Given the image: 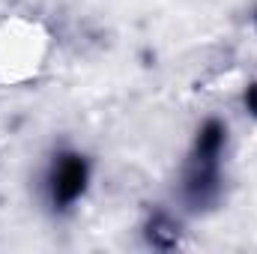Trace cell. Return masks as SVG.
Returning <instances> with one entry per match:
<instances>
[{"mask_svg": "<svg viewBox=\"0 0 257 254\" xmlns=\"http://www.w3.org/2000/svg\"><path fill=\"white\" fill-rule=\"evenodd\" d=\"M87 183V165L84 159L78 156H63L60 165L54 168V177H51V189H54V200L57 203H72Z\"/></svg>", "mask_w": 257, "mask_h": 254, "instance_id": "6da1fadb", "label": "cell"}, {"mask_svg": "<svg viewBox=\"0 0 257 254\" xmlns=\"http://www.w3.org/2000/svg\"><path fill=\"white\" fill-rule=\"evenodd\" d=\"M245 105H248V111H251V114H257V84L248 87V93H245Z\"/></svg>", "mask_w": 257, "mask_h": 254, "instance_id": "7a4b0ae2", "label": "cell"}]
</instances>
